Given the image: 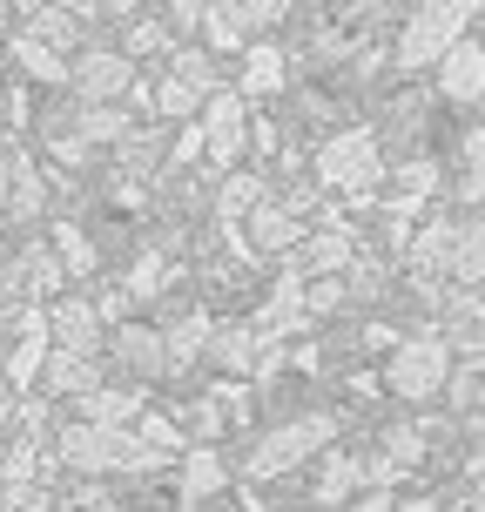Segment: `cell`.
<instances>
[{
	"mask_svg": "<svg viewBox=\"0 0 485 512\" xmlns=\"http://www.w3.org/2000/svg\"><path fill=\"white\" fill-rule=\"evenodd\" d=\"M317 182L344 196V203H371L384 182V149L371 128H337L324 135V149H317Z\"/></svg>",
	"mask_w": 485,
	"mask_h": 512,
	"instance_id": "cell-1",
	"label": "cell"
},
{
	"mask_svg": "<svg viewBox=\"0 0 485 512\" xmlns=\"http://www.w3.org/2000/svg\"><path fill=\"white\" fill-rule=\"evenodd\" d=\"M479 7L485 0H425L418 14H405V27H398V68H438L465 41V27L479 21Z\"/></svg>",
	"mask_w": 485,
	"mask_h": 512,
	"instance_id": "cell-2",
	"label": "cell"
},
{
	"mask_svg": "<svg viewBox=\"0 0 485 512\" xmlns=\"http://www.w3.org/2000/svg\"><path fill=\"white\" fill-rule=\"evenodd\" d=\"M384 384L405 398V405H425L452 384V344L438 331H418V337H398L391 358H384Z\"/></svg>",
	"mask_w": 485,
	"mask_h": 512,
	"instance_id": "cell-3",
	"label": "cell"
},
{
	"mask_svg": "<svg viewBox=\"0 0 485 512\" xmlns=\"http://www.w3.org/2000/svg\"><path fill=\"white\" fill-rule=\"evenodd\" d=\"M337 438V418L331 411H310V418H290V425H277V432L256 445V459H250V472L256 479H270V472H290L297 459H310L317 445H331Z\"/></svg>",
	"mask_w": 485,
	"mask_h": 512,
	"instance_id": "cell-4",
	"label": "cell"
},
{
	"mask_svg": "<svg viewBox=\"0 0 485 512\" xmlns=\"http://www.w3.org/2000/svg\"><path fill=\"white\" fill-rule=\"evenodd\" d=\"M203 142H209V162L216 169H236L243 162V142H250V102L236 88H216L203 102Z\"/></svg>",
	"mask_w": 485,
	"mask_h": 512,
	"instance_id": "cell-5",
	"label": "cell"
},
{
	"mask_svg": "<svg viewBox=\"0 0 485 512\" xmlns=\"http://www.w3.org/2000/svg\"><path fill=\"white\" fill-rule=\"evenodd\" d=\"M81 88V102H115V95H128V88H135V61H128V54H115V48H88L75 61V75H68Z\"/></svg>",
	"mask_w": 485,
	"mask_h": 512,
	"instance_id": "cell-6",
	"label": "cell"
},
{
	"mask_svg": "<svg viewBox=\"0 0 485 512\" xmlns=\"http://www.w3.org/2000/svg\"><path fill=\"white\" fill-rule=\"evenodd\" d=\"M452 230H459V223H452V216H432V223H425V230L411 236V277H418V290H425V297H432L438 283L452 277ZM438 304V297H432Z\"/></svg>",
	"mask_w": 485,
	"mask_h": 512,
	"instance_id": "cell-7",
	"label": "cell"
},
{
	"mask_svg": "<svg viewBox=\"0 0 485 512\" xmlns=\"http://www.w3.org/2000/svg\"><path fill=\"white\" fill-rule=\"evenodd\" d=\"M438 95H445V102H485V41H472V34H465L459 48L445 54V61H438Z\"/></svg>",
	"mask_w": 485,
	"mask_h": 512,
	"instance_id": "cell-8",
	"label": "cell"
},
{
	"mask_svg": "<svg viewBox=\"0 0 485 512\" xmlns=\"http://www.w3.org/2000/svg\"><path fill=\"white\" fill-rule=\"evenodd\" d=\"M310 317V304H304V270H297V263H290V270H283L277 283H270V297H263V304H256V331L263 337H277L283 344V331H290V324H304Z\"/></svg>",
	"mask_w": 485,
	"mask_h": 512,
	"instance_id": "cell-9",
	"label": "cell"
},
{
	"mask_svg": "<svg viewBox=\"0 0 485 512\" xmlns=\"http://www.w3.org/2000/svg\"><path fill=\"white\" fill-rule=\"evenodd\" d=\"M351 263H358V236L344 230V223H324L317 236L297 243V270H304V277H344Z\"/></svg>",
	"mask_w": 485,
	"mask_h": 512,
	"instance_id": "cell-10",
	"label": "cell"
},
{
	"mask_svg": "<svg viewBox=\"0 0 485 512\" xmlns=\"http://www.w3.org/2000/svg\"><path fill=\"white\" fill-rule=\"evenodd\" d=\"M243 243H256V250H270V256H277V250H297V243H304V230H297V209H290V203H256Z\"/></svg>",
	"mask_w": 485,
	"mask_h": 512,
	"instance_id": "cell-11",
	"label": "cell"
},
{
	"mask_svg": "<svg viewBox=\"0 0 485 512\" xmlns=\"http://www.w3.org/2000/svg\"><path fill=\"white\" fill-rule=\"evenodd\" d=\"M283 68H290V54L277 48V41H256V48H243V102H263V95H277L283 88Z\"/></svg>",
	"mask_w": 485,
	"mask_h": 512,
	"instance_id": "cell-12",
	"label": "cell"
},
{
	"mask_svg": "<svg viewBox=\"0 0 485 512\" xmlns=\"http://www.w3.org/2000/svg\"><path fill=\"white\" fill-rule=\"evenodd\" d=\"M445 344L459 358H485V297H452L445 304Z\"/></svg>",
	"mask_w": 485,
	"mask_h": 512,
	"instance_id": "cell-13",
	"label": "cell"
},
{
	"mask_svg": "<svg viewBox=\"0 0 485 512\" xmlns=\"http://www.w3.org/2000/svg\"><path fill=\"white\" fill-rule=\"evenodd\" d=\"M209 358L223 364V371H256V358H263V331H256V324H216Z\"/></svg>",
	"mask_w": 485,
	"mask_h": 512,
	"instance_id": "cell-14",
	"label": "cell"
},
{
	"mask_svg": "<svg viewBox=\"0 0 485 512\" xmlns=\"http://www.w3.org/2000/svg\"><path fill=\"white\" fill-rule=\"evenodd\" d=\"M115 358H122L128 371H169V344H162V331H149V324H122V331H115Z\"/></svg>",
	"mask_w": 485,
	"mask_h": 512,
	"instance_id": "cell-15",
	"label": "cell"
},
{
	"mask_svg": "<svg viewBox=\"0 0 485 512\" xmlns=\"http://www.w3.org/2000/svg\"><path fill=\"white\" fill-rule=\"evenodd\" d=\"M209 337H216V317L209 310H189V317H176L169 331H162V344H169V364H196L209 351Z\"/></svg>",
	"mask_w": 485,
	"mask_h": 512,
	"instance_id": "cell-16",
	"label": "cell"
},
{
	"mask_svg": "<svg viewBox=\"0 0 485 512\" xmlns=\"http://www.w3.org/2000/svg\"><path fill=\"white\" fill-rule=\"evenodd\" d=\"M452 283H485V216L452 230Z\"/></svg>",
	"mask_w": 485,
	"mask_h": 512,
	"instance_id": "cell-17",
	"label": "cell"
},
{
	"mask_svg": "<svg viewBox=\"0 0 485 512\" xmlns=\"http://www.w3.org/2000/svg\"><path fill=\"white\" fill-rule=\"evenodd\" d=\"M364 479H371V465H364V459L331 452V459H324V472H317V499H331V506H337V499H351Z\"/></svg>",
	"mask_w": 485,
	"mask_h": 512,
	"instance_id": "cell-18",
	"label": "cell"
},
{
	"mask_svg": "<svg viewBox=\"0 0 485 512\" xmlns=\"http://www.w3.org/2000/svg\"><path fill=\"white\" fill-rule=\"evenodd\" d=\"M48 331L61 337V351H95V310L81 304V297H68V304L48 317Z\"/></svg>",
	"mask_w": 485,
	"mask_h": 512,
	"instance_id": "cell-19",
	"label": "cell"
},
{
	"mask_svg": "<svg viewBox=\"0 0 485 512\" xmlns=\"http://www.w3.org/2000/svg\"><path fill=\"white\" fill-rule=\"evenodd\" d=\"M203 41H209V54H243V41H250V27L236 21L223 0H209V14H203Z\"/></svg>",
	"mask_w": 485,
	"mask_h": 512,
	"instance_id": "cell-20",
	"label": "cell"
},
{
	"mask_svg": "<svg viewBox=\"0 0 485 512\" xmlns=\"http://www.w3.org/2000/svg\"><path fill=\"white\" fill-rule=\"evenodd\" d=\"M14 61H21V68H27L34 81H68V75H75V68L61 61V48L34 41V34H21V41H14Z\"/></svg>",
	"mask_w": 485,
	"mask_h": 512,
	"instance_id": "cell-21",
	"label": "cell"
},
{
	"mask_svg": "<svg viewBox=\"0 0 485 512\" xmlns=\"http://www.w3.org/2000/svg\"><path fill=\"white\" fill-rule=\"evenodd\" d=\"M459 196L465 203H485V128H472L459 142Z\"/></svg>",
	"mask_w": 485,
	"mask_h": 512,
	"instance_id": "cell-22",
	"label": "cell"
},
{
	"mask_svg": "<svg viewBox=\"0 0 485 512\" xmlns=\"http://www.w3.org/2000/svg\"><path fill=\"white\" fill-rule=\"evenodd\" d=\"M75 135H81V142H128L135 128H128V115H115L108 102H88V108H81V122H75Z\"/></svg>",
	"mask_w": 485,
	"mask_h": 512,
	"instance_id": "cell-23",
	"label": "cell"
},
{
	"mask_svg": "<svg viewBox=\"0 0 485 512\" xmlns=\"http://www.w3.org/2000/svg\"><path fill=\"white\" fill-rule=\"evenodd\" d=\"M81 405H88V425H115V432H122V425H135V418H142V405H135V398H128V391H88V398H81Z\"/></svg>",
	"mask_w": 485,
	"mask_h": 512,
	"instance_id": "cell-24",
	"label": "cell"
},
{
	"mask_svg": "<svg viewBox=\"0 0 485 512\" xmlns=\"http://www.w3.org/2000/svg\"><path fill=\"white\" fill-rule=\"evenodd\" d=\"M432 189H438V162H432V155H411V162H398V203H405V209H418Z\"/></svg>",
	"mask_w": 485,
	"mask_h": 512,
	"instance_id": "cell-25",
	"label": "cell"
},
{
	"mask_svg": "<svg viewBox=\"0 0 485 512\" xmlns=\"http://www.w3.org/2000/svg\"><path fill=\"white\" fill-rule=\"evenodd\" d=\"M223 479H230V465L216 459V452H189V465H182V492H189V499H203V492H216L223 486Z\"/></svg>",
	"mask_w": 485,
	"mask_h": 512,
	"instance_id": "cell-26",
	"label": "cell"
},
{
	"mask_svg": "<svg viewBox=\"0 0 485 512\" xmlns=\"http://www.w3.org/2000/svg\"><path fill=\"white\" fill-rule=\"evenodd\" d=\"M48 378H54V391H95V364H88V351H54Z\"/></svg>",
	"mask_w": 485,
	"mask_h": 512,
	"instance_id": "cell-27",
	"label": "cell"
},
{
	"mask_svg": "<svg viewBox=\"0 0 485 512\" xmlns=\"http://www.w3.org/2000/svg\"><path fill=\"white\" fill-rule=\"evenodd\" d=\"M162 283H169V256H162V250H142L135 263H128V290H122V297H155Z\"/></svg>",
	"mask_w": 485,
	"mask_h": 512,
	"instance_id": "cell-28",
	"label": "cell"
},
{
	"mask_svg": "<svg viewBox=\"0 0 485 512\" xmlns=\"http://www.w3.org/2000/svg\"><path fill=\"white\" fill-rule=\"evenodd\" d=\"M196 102H209V95L196 88V81H182V75H162V88H155V108H162V115H189Z\"/></svg>",
	"mask_w": 485,
	"mask_h": 512,
	"instance_id": "cell-29",
	"label": "cell"
},
{
	"mask_svg": "<svg viewBox=\"0 0 485 512\" xmlns=\"http://www.w3.org/2000/svg\"><path fill=\"white\" fill-rule=\"evenodd\" d=\"M169 75H182V81H196L203 95H216V61H209V48H182L169 61Z\"/></svg>",
	"mask_w": 485,
	"mask_h": 512,
	"instance_id": "cell-30",
	"label": "cell"
},
{
	"mask_svg": "<svg viewBox=\"0 0 485 512\" xmlns=\"http://www.w3.org/2000/svg\"><path fill=\"white\" fill-rule=\"evenodd\" d=\"M54 250H61V263H68V270H95V243H88V236L75 230V223H61V230H54Z\"/></svg>",
	"mask_w": 485,
	"mask_h": 512,
	"instance_id": "cell-31",
	"label": "cell"
},
{
	"mask_svg": "<svg viewBox=\"0 0 485 512\" xmlns=\"http://www.w3.org/2000/svg\"><path fill=\"white\" fill-rule=\"evenodd\" d=\"M256 203H263V182L256 176H230L223 182V209H230V216L236 209H256Z\"/></svg>",
	"mask_w": 485,
	"mask_h": 512,
	"instance_id": "cell-32",
	"label": "cell"
},
{
	"mask_svg": "<svg viewBox=\"0 0 485 512\" xmlns=\"http://www.w3.org/2000/svg\"><path fill=\"white\" fill-rule=\"evenodd\" d=\"M169 48V27L162 21H135L128 27V54H162Z\"/></svg>",
	"mask_w": 485,
	"mask_h": 512,
	"instance_id": "cell-33",
	"label": "cell"
},
{
	"mask_svg": "<svg viewBox=\"0 0 485 512\" xmlns=\"http://www.w3.org/2000/svg\"><path fill=\"white\" fill-rule=\"evenodd\" d=\"M304 304H310V317H324V310H337V304H344V283H337V277L304 283Z\"/></svg>",
	"mask_w": 485,
	"mask_h": 512,
	"instance_id": "cell-34",
	"label": "cell"
},
{
	"mask_svg": "<svg viewBox=\"0 0 485 512\" xmlns=\"http://www.w3.org/2000/svg\"><path fill=\"white\" fill-rule=\"evenodd\" d=\"M7 203H21V209H41V176H34V169H14V189H7Z\"/></svg>",
	"mask_w": 485,
	"mask_h": 512,
	"instance_id": "cell-35",
	"label": "cell"
},
{
	"mask_svg": "<svg viewBox=\"0 0 485 512\" xmlns=\"http://www.w3.org/2000/svg\"><path fill=\"white\" fill-rule=\"evenodd\" d=\"M418 452H425V432H405V425H398V432H391V459H398V465H411Z\"/></svg>",
	"mask_w": 485,
	"mask_h": 512,
	"instance_id": "cell-36",
	"label": "cell"
},
{
	"mask_svg": "<svg viewBox=\"0 0 485 512\" xmlns=\"http://www.w3.org/2000/svg\"><path fill=\"white\" fill-rule=\"evenodd\" d=\"M196 155H209V142H203V122H189L176 135V162H196Z\"/></svg>",
	"mask_w": 485,
	"mask_h": 512,
	"instance_id": "cell-37",
	"label": "cell"
},
{
	"mask_svg": "<svg viewBox=\"0 0 485 512\" xmlns=\"http://www.w3.org/2000/svg\"><path fill=\"white\" fill-rule=\"evenodd\" d=\"M445 391H452V405H465V411L479 405V378H472V371H459V378L445 384Z\"/></svg>",
	"mask_w": 485,
	"mask_h": 512,
	"instance_id": "cell-38",
	"label": "cell"
},
{
	"mask_svg": "<svg viewBox=\"0 0 485 512\" xmlns=\"http://www.w3.org/2000/svg\"><path fill=\"white\" fill-rule=\"evenodd\" d=\"M169 14H176V27H203L209 0H169Z\"/></svg>",
	"mask_w": 485,
	"mask_h": 512,
	"instance_id": "cell-39",
	"label": "cell"
},
{
	"mask_svg": "<svg viewBox=\"0 0 485 512\" xmlns=\"http://www.w3.org/2000/svg\"><path fill=\"white\" fill-rule=\"evenodd\" d=\"M95 7H108V14H135V7H149V0H95Z\"/></svg>",
	"mask_w": 485,
	"mask_h": 512,
	"instance_id": "cell-40",
	"label": "cell"
},
{
	"mask_svg": "<svg viewBox=\"0 0 485 512\" xmlns=\"http://www.w3.org/2000/svg\"><path fill=\"white\" fill-rule=\"evenodd\" d=\"M351 512H391V506H384V499H358V506H351Z\"/></svg>",
	"mask_w": 485,
	"mask_h": 512,
	"instance_id": "cell-41",
	"label": "cell"
},
{
	"mask_svg": "<svg viewBox=\"0 0 485 512\" xmlns=\"http://www.w3.org/2000/svg\"><path fill=\"white\" fill-rule=\"evenodd\" d=\"M7 189H14V182H7V169H0V209H7Z\"/></svg>",
	"mask_w": 485,
	"mask_h": 512,
	"instance_id": "cell-42",
	"label": "cell"
},
{
	"mask_svg": "<svg viewBox=\"0 0 485 512\" xmlns=\"http://www.w3.org/2000/svg\"><path fill=\"white\" fill-rule=\"evenodd\" d=\"M283 7H297V0H283Z\"/></svg>",
	"mask_w": 485,
	"mask_h": 512,
	"instance_id": "cell-43",
	"label": "cell"
}]
</instances>
